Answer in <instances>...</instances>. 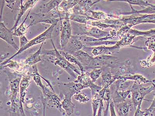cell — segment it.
Segmentation results:
<instances>
[{
  "instance_id": "cell-38",
  "label": "cell",
  "mask_w": 155,
  "mask_h": 116,
  "mask_svg": "<svg viewBox=\"0 0 155 116\" xmlns=\"http://www.w3.org/2000/svg\"><path fill=\"white\" fill-rule=\"evenodd\" d=\"M74 96V99L80 103H85L90 101V99L87 97V95L81 92L75 94Z\"/></svg>"
},
{
  "instance_id": "cell-7",
  "label": "cell",
  "mask_w": 155,
  "mask_h": 116,
  "mask_svg": "<svg viewBox=\"0 0 155 116\" xmlns=\"http://www.w3.org/2000/svg\"><path fill=\"white\" fill-rule=\"evenodd\" d=\"M60 21V45L63 49L72 36V28L68 18L64 19Z\"/></svg>"
},
{
  "instance_id": "cell-48",
  "label": "cell",
  "mask_w": 155,
  "mask_h": 116,
  "mask_svg": "<svg viewBox=\"0 0 155 116\" xmlns=\"http://www.w3.org/2000/svg\"><path fill=\"white\" fill-rule=\"evenodd\" d=\"M153 37H155V35H154V36H153Z\"/></svg>"
},
{
  "instance_id": "cell-6",
  "label": "cell",
  "mask_w": 155,
  "mask_h": 116,
  "mask_svg": "<svg viewBox=\"0 0 155 116\" xmlns=\"http://www.w3.org/2000/svg\"><path fill=\"white\" fill-rule=\"evenodd\" d=\"M123 22L124 25H127L130 28L133 26L142 23H149L155 20V14H146L137 17L133 16H123L119 18Z\"/></svg>"
},
{
  "instance_id": "cell-8",
  "label": "cell",
  "mask_w": 155,
  "mask_h": 116,
  "mask_svg": "<svg viewBox=\"0 0 155 116\" xmlns=\"http://www.w3.org/2000/svg\"><path fill=\"white\" fill-rule=\"evenodd\" d=\"M74 82L79 83L87 88H90L92 95L98 93L103 88L95 85L94 82H93L88 73L85 72H81L80 75L78 76Z\"/></svg>"
},
{
  "instance_id": "cell-27",
  "label": "cell",
  "mask_w": 155,
  "mask_h": 116,
  "mask_svg": "<svg viewBox=\"0 0 155 116\" xmlns=\"http://www.w3.org/2000/svg\"><path fill=\"white\" fill-rule=\"evenodd\" d=\"M121 78L131 80L134 82L140 84V85H141L142 84H145L148 82H152V81H149V80L147 79L143 75L139 74H134L133 75L129 76L124 77Z\"/></svg>"
},
{
  "instance_id": "cell-10",
  "label": "cell",
  "mask_w": 155,
  "mask_h": 116,
  "mask_svg": "<svg viewBox=\"0 0 155 116\" xmlns=\"http://www.w3.org/2000/svg\"><path fill=\"white\" fill-rule=\"evenodd\" d=\"M31 76L29 75L23 76L22 77L19 85L20 99H19V113L20 115L25 116L23 110V103H24L25 97L27 93V88H28L30 82Z\"/></svg>"
},
{
  "instance_id": "cell-32",
  "label": "cell",
  "mask_w": 155,
  "mask_h": 116,
  "mask_svg": "<svg viewBox=\"0 0 155 116\" xmlns=\"http://www.w3.org/2000/svg\"><path fill=\"white\" fill-rule=\"evenodd\" d=\"M80 0H63L60 5L64 9L65 11L68 12L69 10L71 9L79 3Z\"/></svg>"
},
{
  "instance_id": "cell-46",
  "label": "cell",
  "mask_w": 155,
  "mask_h": 116,
  "mask_svg": "<svg viewBox=\"0 0 155 116\" xmlns=\"http://www.w3.org/2000/svg\"><path fill=\"white\" fill-rule=\"evenodd\" d=\"M153 83H155V82H153ZM155 107V95L154 96V99H153V100L152 101V104L150 106V107L149 108V109H151L152 108H153Z\"/></svg>"
},
{
  "instance_id": "cell-23",
  "label": "cell",
  "mask_w": 155,
  "mask_h": 116,
  "mask_svg": "<svg viewBox=\"0 0 155 116\" xmlns=\"http://www.w3.org/2000/svg\"><path fill=\"white\" fill-rule=\"evenodd\" d=\"M68 18L70 20L72 21L86 25L87 24L88 21L89 20L97 21V19L88 15H79L74 14H69Z\"/></svg>"
},
{
  "instance_id": "cell-30",
  "label": "cell",
  "mask_w": 155,
  "mask_h": 116,
  "mask_svg": "<svg viewBox=\"0 0 155 116\" xmlns=\"http://www.w3.org/2000/svg\"><path fill=\"white\" fill-rule=\"evenodd\" d=\"M95 4V2H93L92 0H80L78 5L84 13L85 15H87V13L90 10V8Z\"/></svg>"
},
{
  "instance_id": "cell-20",
  "label": "cell",
  "mask_w": 155,
  "mask_h": 116,
  "mask_svg": "<svg viewBox=\"0 0 155 116\" xmlns=\"http://www.w3.org/2000/svg\"><path fill=\"white\" fill-rule=\"evenodd\" d=\"M62 101V106L64 111L68 116L73 114L74 109V104L72 102L71 96L65 95Z\"/></svg>"
},
{
  "instance_id": "cell-5",
  "label": "cell",
  "mask_w": 155,
  "mask_h": 116,
  "mask_svg": "<svg viewBox=\"0 0 155 116\" xmlns=\"http://www.w3.org/2000/svg\"><path fill=\"white\" fill-rule=\"evenodd\" d=\"M42 92V98L44 105H47L48 107L53 108H56L63 114L65 112L62 106V101L59 96L55 92H51L48 87L45 86Z\"/></svg>"
},
{
  "instance_id": "cell-44",
  "label": "cell",
  "mask_w": 155,
  "mask_h": 116,
  "mask_svg": "<svg viewBox=\"0 0 155 116\" xmlns=\"http://www.w3.org/2000/svg\"><path fill=\"white\" fill-rule=\"evenodd\" d=\"M145 111H142L141 110V108L138 107L135 110L134 116H144Z\"/></svg>"
},
{
  "instance_id": "cell-19",
  "label": "cell",
  "mask_w": 155,
  "mask_h": 116,
  "mask_svg": "<svg viewBox=\"0 0 155 116\" xmlns=\"http://www.w3.org/2000/svg\"><path fill=\"white\" fill-rule=\"evenodd\" d=\"M44 43H43L41 44V47L36 52L33 54L30 55L27 58L24 62L25 65L31 66L41 61V55H42L41 51H42V48Z\"/></svg>"
},
{
  "instance_id": "cell-16",
  "label": "cell",
  "mask_w": 155,
  "mask_h": 116,
  "mask_svg": "<svg viewBox=\"0 0 155 116\" xmlns=\"http://www.w3.org/2000/svg\"><path fill=\"white\" fill-rule=\"evenodd\" d=\"M101 83L102 87H110L116 81L114 74L111 73V68H107L104 69L102 74Z\"/></svg>"
},
{
  "instance_id": "cell-37",
  "label": "cell",
  "mask_w": 155,
  "mask_h": 116,
  "mask_svg": "<svg viewBox=\"0 0 155 116\" xmlns=\"http://www.w3.org/2000/svg\"><path fill=\"white\" fill-rule=\"evenodd\" d=\"M103 69H93L92 71L90 72H87L88 75L92 80L93 82H95L97 79L100 76L101 74H102Z\"/></svg>"
},
{
  "instance_id": "cell-15",
  "label": "cell",
  "mask_w": 155,
  "mask_h": 116,
  "mask_svg": "<svg viewBox=\"0 0 155 116\" xmlns=\"http://www.w3.org/2000/svg\"><path fill=\"white\" fill-rule=\"evenodd\" d=\"M30 68L31 69H30V71H29L28 75L31 76L32 77L33 80H34L35 83L37 85H38V87H39L40 88H41V91L43 90L45 86V85H43L41 81V78L44 79L45 82L48 83L49 86L51 87V89L53 91V92H55L50 82L47 79L43 78V77L41 76L39 74L36 65H34V66H31Z\"/></svg>"
},
{
  "instance_id": "cell-11",
  "label": "cell",
  "mask_w": 155,
  "mask_h": 116,
  "mask_svg": "<svg viewBox=\"0 0 155 116\" xmlns=\"http://www.w3.org/2000/svg\"><path fill=\"white\" fill-rule=\"evenodd\" d=\"M13 31L5 27L2 21L0 24V38L15 48L16 50H19V48L15 42L13 38Z\"/></svg>"
},
{
  "instance_id": "cell-14",
  "label": "cell",
  "mask_w": 155,
  "mask_h": 116,
  "mask_svg": "<svg viewBox=\"0 0 155 116\" xmlns=\"http://www.w3.org/2000/svg\"><path fill=\"white\" fill-rule=\"evenodd\" d=\"M84 47V45L78 38V35H72L67 45L63 49H65V52L71 53L81 50Z\"/></svg>"
},
{
  "instance_id": "cell-25",
  "label": "cell",
  "mask_w": 155,
  "mask_h": 116,
  "mask_svg": "<svg viewBox=\"0 0 155 116\" xmlns=\"http://www.w3.org/2000/svg\"><path fill=\"white\" fill-rule=\"evenodd\" d=\"M59 53L63 56L65 58V59L68 61L70 63H73L74 64L76 65L79 67L80 71L81 72H85L84 70V67H83L82 65L80 63V62L78 60L77 58L74 56L73 55L69 53H67V52H64V51L62 50H59Z\"/></svg>"
},
{
  "instance_id": "cell-28",
  "label": "cell",
  "mask_w": 155,
  "mask_h": 116,
  "mask_svg": "<svg viewBox=\"0 0 155 116\" xmlns=\"http://www.w3.org/2000/svg\"><path fill=\"white\" fill-rule=\"evenodd\" d=\"M102 101H103V99L99 96L98 93L92 95L91 103H92L94 116H96L97 110L99 108L100 105Z\"/></svg>"
},
{
  "instance_id": "cell-40",
  "label": "cell",
  "mask_w": 155,
  "mask_h": 116,
  "mask_svg": "<svg viewBox=\"0 0 155 116\" xmlns=\"http://www.w3.org/2000/svg\"><path fill=\"white\" fill-rule=\"evenodd\" d=\"M115 103L111 99L109 103V110H110V114L111 116H116L115 110Z\"/></svg>"
},
{
  "instance_id": "cell-9",
  "label": "cell",
  "mask_w": 155,
  "mask_h": 116,
  "mask_svg": "<svg viewBox=\"0 0 155 116\" xmlns=\"http://www.w3.org/2000/svg\"><path fill=\"white\" fill-rule=\"evenodd\" d=\"M59 89L60 94L63 96L69 95L72 97L78 92H81L82 90L86 89V87L79 83L74 82H70L68 83L59 84Z\"/></svg>"
},
{
  "instance_id": "cell-1",
  "label": "cell",
  "mask_w": 155,
  "mask_h": 116,
  "mask_svg": "<svg viewBox=\"0 0 155 116\" xmlns=\"http://www.w3.org/2000/svg\"><path fill=\"white\" fill-rule=\"evenodd\" d=\"M6 71L9 80V87L10 90L11 106L10 111L16 114L17 110L19 111V105H18L17 97L19 92V85L22 75L16 73H10ZM20 114V113H19Z\"/></svg>"
},
{
  "instance_id": "cell-21",
  "label": "cell",
  "mask_w": 155,
  "mask_h": 116,
  "mask_svg": "<svg viewBox=\"0 0 155 116\" xmlns=\"http://www.w3.org/2000/svg\"><path fill=\"white\" fill-rule=\"evenodd\" d=\"M131 93V89L124 92H118L115 90L114 93L113 94L112 93V99L115 104L121 103L125 101Z\"/></svg>"
},
{
  "instance_id": "cell-26",
  "label": "cell",
  "mask_w": 155,
  "mask_h": 116,
  "mask_svg": "<svg viewBox=\"0 0 155 116\" xmlns=\"http://www.w3.org/2000/svg\"><path fill=\"white\" fill-rule=\"evenodd\" d=\"M117 108L118 116H127L128 115L131 104L128 102L124 101L121 103L116 104Z\"/></svg>"
},
{
  "instance_id": "cell-42",
  "label": "cell",
  "mask_w": 155,
  "mask_h": 116,
  "mask_svg": "<svg viewBox=\"0 0 155 116\" xmlns=\"http://www.w3.org/2000/svg\"><path fill=\"white\" fill-rule=\"evenodd\" d=\"M145 111L144 116H155V107L146 109Z\"/></svg>"
},
{
  "instance_id": "cell-18",
  "label": "cell",
  "mask_w": 155,
  "mask_h": 116,
  "mask_svg": "<svg viewBox=\"0 0 155 116\" xmlns=\"http://www.w3.org/2000/svg\"><path fill=\"white\" fill-rule=\"evenodd\" d=\"M82 34H85L88 36L97 39L105 38L111 36L109 32L104 31L95 27H92L90 30L85 32Z\"/></svg>"
},
{
  "instance_id": "cell-29",
  "label": "cell",
  "mask_w": 155,
  "mask_h": 116,
  "mask_svg": "<svg viewBox=\"0 0 155 116\" xmlns=\"http://www.w3.org/2000/svg\"><path fill=\"white\" fill-rule=\"evenodd\" d=\"M129 34L131 35H135L136 37L143 36L148 37H152L155 35V29H152L149 31H138V30L130 29L128 32Z\"/></svg>"
},
{
  "instance_id": "cell-47",
  "label": "cell",
  "mask_w": 155,
  "mask_h": 116,
  "mask_svg": "<svg viewBox=\"0 0 155 116\" xmlns=\"http://www.w3.org/2000/svg\"><path fill=\"white\" fill-rule=\"evenodd\" d=\"M152 81V82H154V81H155V79L153 80V81Z\"/></svg>"
},
{
  "instance_id": "cell-34",
  "label": "cell",
  "mask_w": 155,
  "mask_h": 116,
  "mask_svg": "<svg viewBox=\"0 0 155 116\" xmlns=\"http://www.w3.org/2000/svg\"><path fill=\"white\" fill-rule=\"evenodd\" d=\"M91 25L98 27L101 30L108 28H112L117 29H120V28L117 26L114 25L109 24H106L103 23L102 21H97L91 22Z\"/></svg>"
},
{
  "instance_id": "cell-31",
  "label": "cell",
  "mask_w": 155,
  "mask_h": 116,
  "mask_svg": "<svg viewBox=\"0 0 155 116\" xmlns=\"http://www.w3.org/2000/svg\"><path fill=\"white\" fill-rule=\"evenodd\" d=\"M107 1H119V2H128L130 5H135L140 6L141 7L150 6L152 4L143 1V0H107Z\"/></svg>"
},
{
  "instance_id": "cell-2",
  "label": "cell",
  "mask_w": 155,
  "mask_h": 116,
  "mask_svg": "<svg viewBox=\"0 0 155 116\" xmlns=\"http://www.w3.org/2000/svg\"><path fill=\"white\" fill-rule=\"evenodd\" d=\"M155 89V83H153L150 86L144 87L141 85L134 83L131 88V101L135 110L138 107L141 108L142 102L145 96Z\"/></svg>"
},
{
  "instance_id": "cell-41",
  "label": "cell",
  "mask_w": 155,
  "mask_h": 116,
  "mask_svg": "<svg viewBox=\"0 0 155 116\" xmlns=\"http://www.w3.org/2000/svg\"><path fill=\"white\" fill-rule=\"evenodd\" d=\"M19 39H20V46H19V48H21L22 47H24L28 43L29 41L27 39V37L23 35L22 36L19 37Z\"/></svg>"
},
{
  "instance_id": "cell-45",
  "label": "cell",
  "mask_w": 155,
  "mask_h": 116,
  "mask_svg": "<svg viewBox=\"0 0 155 116\" xmlns=\"http://www.w3.org/2000/svg\"><path fill=\"white\" fill-rule=\"evenodd\" d=\"M5 0H0V5H1V21H2V17L3 11L4 7L5 5Z\"/></svg>"
},
{
  "instance_id": "cell-39",
  "label": "cell",
  "mask_w": 155,
  "mask_h": 116,
  "mask_svg": "<svg viewBox=\"0 0 155 116\" xmlns=\"http://www.w3.org/2000/svg\"><path fill=\"white\" fill-rule=\"evenodd\" d=\"M145 45L147 50L153 51L155 53V37H149L145 41Z\"/></svg>"
},
{
  "instance_id": "cell-36",
  "label": "cell",
  "mask_w": 155,
  "mask_h": 116,
  "mask_svg": "<svg viewBox=\"0 0 155 116\" xmlns=\"http://www.w3.org/2000/svg\"><path fill=\"white\" fill-rule=\"evenodd\" d=\"M140 64L143 67H149L155 64V53L148 56L146 60L141 61Z\"/></svg>"
},
{
  "instance_id": "cell-13",
  "label": "cell",
  "mask_w": 155,
  "mask_h": 116,
  "mask_svg": "<svg viewBox=\"0 0 155 116\" xmlns=\"http://www.w3.org/2000/svg\"><path fill=\"white\" fill-rule=\"evenodd\" d=\"M38 1L39 0H27L23 3V5H20V10L15 20V24L13 27L11 29L12 31L17 28L19 21L25 12L29 9H32L34 7Z\"/></svg>"
},
{
  "instance_id": "cell-22",
  "label": "cell",
  "mask_w": 155,
  "mask_h": 116,
  "mask_svg": "<svg viewBox=\"0 0 155 116\" xmlns=\"http://www.w3.org/2000/svg\"><path fill=\"white\" fill-rule=\"evenodd\" d=\"M63 0H51L43 5L40 9V12L45 14L50 12L52 10L58 8Z\"/></svg>"
},
{
  "instance_id": "cell-24",
  "label": "cell",
  "mask_w": 155,
  "mask_h": 116,
  "mask_svg": "<svg viewBox=\"0 0 155 116\" xmlns=\"http://www.w3.org/2000/svg\"><path fill=\"white\" fill-rule=\"evenodd\" d=\"M31 11V9L29 11L28 13L25 18L24 19V21L21 24L19 27H17L15 30L13 31V35L14 36L17 37H20L22 36L25 35V34H27L28 30L29 27V26H27V25L25 24V22L27 21L28 18L30 14V12Z\"/></svg>"
},
{
  "instance_id": "cell-33",
  "label": "cell",
  "mask_w": 155,
  "mask_h": 116,
  "mask_svg": "<svg viewBox=\"0 0 155 116\" xmlns=\"http://www.w3.org/2000/svg\"><path fill=\"white\" fill-rule=\"evenodd\" d=\"M131 14H155V5H151L150 6L146 7L145 9L141 11L136 10L132 8L131 11L130 12Z\"/></svg>"
},
{
  "instance_id": "cell-43",
  "label": "cell",
  "mask_w": 155,
  "mask_h": 116,
  "mask_svg": "<svg viewBox=\"0 0 155 116\" xmlns=\"http://www.w3.org/2000/svg\"><path fill=\"white\" fill-rule=\"evenodd\" d=\"M16 0H5L6 6L11 10L13 9V7L16 4Z\"/></svg>"
},
{
  "instance_id": "cell-3",
  "label": "cell",
  "mask_w": 155,
  "mask_h": 116,
  "mask_svg": "<svg viewBox=\"0 0 155 116\" xmlns=\"http://www.w3.org/2000/svg\"><path fill=\"white\" fill-rule=\"evenodd\" d=\"M57 24L58 23H54V24H51L50 27H48L45 31L43 32L42 34L37 36L35 38H33L31 40L29 41L28 43L26 44L24 47L19 48V50H18L16 53H15L12 56H11L9 59H6V60H12L15 56L20 54L22 53V52H24L25 50H27V49L32 47L35 46V45L42 44L43 43H44V41L47 40L51 39L54 29Z\"/></svg>"
},
{
  "instance_id": "cell-17",
  "label": "cell",
  "mask_w": 155,
  "mask_h": 116,
  "mask_svg": "<svg viewBox=\"0 0 155 116\" xmlns=\"http://www.w3.org/2000/svg\"><path fill=\"white\" fill-rule=\"evenodd\" d=\"M134 82L130 80L124 78L119 79L114 82L115 90L118 92H124L131 89Z\"/></svg>"
},
{
  "instance_id": "cell-4",
  "label": "cell",
  "mask_w": 155,
  "mask_h": 116,
  "mask_svg": "<svg viewBox=\"0 0 155 116\" xmlns=\"http://www.w3.org/2000/svg\"><path fill=\"white\" fill-rule=\"evenodd\" d=\"M51 41L52 46L56 51L55 56H54V57H55L53 61L54 64L55 65L59 66L63 69L65 70L66 72L68 73L73 78L77 79L78 76L76 75L75 73L79 75L81 74V72L75 66L66 60L65 58L61 54L59 50H58L55 47L53 41L52 39H51Z\"/></svg>"
},
{
  "instance_id": "cell-12",
  "label": "cell",
  "mask_w": 155,
  "mask_h": 116,
  "mask_svg": "<svg viewBox=\"0 0 155 116\" xmlns=\"http://www.w3.org/2000/svg\"><path fill=\"white\" fill-rule=\"evenodd\" d=\"M131 63L130 59L127 60L124 63H122L121 65L118 66V70L114 74L116 80L128 77L135 74L134 70L131 67Z\"/></svg>"
},
{
  "instance_id": "cell-35",
  "label": "cell",
  "mask_w": 155,
  "mask_h": 116,
  "mask_svg": "<svg viewBox=\"0 0 155 116\" xmlns=\"http://www.w3.org/2000/svg\"><path fill=\"white\" fill-rule=\"evenodd\" d=\"M88 12H90L92 14V18L97 19V20H105L107 19H108V17H109L110 15L105 14L104 13L102 12H95L91 10V9L88 11Z\"/></svg>"
}]
</instances>
